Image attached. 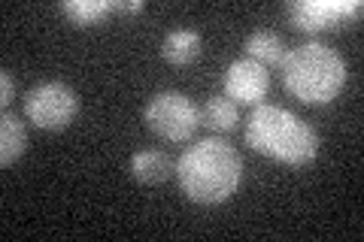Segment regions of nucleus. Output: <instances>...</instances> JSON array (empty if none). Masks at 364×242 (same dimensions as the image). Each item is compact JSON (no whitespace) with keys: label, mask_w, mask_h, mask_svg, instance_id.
<instances>
[{"label":"nucleus","mask_w":364,"mask_h":242,"mask_svg":"<svg viewBox=\"0 0 364 242\" xmlns=\"http://www.w3.org/2000/svg\"><path fill=\"white\" fill-rule=\"evenodd\" d=\"M109 6H112V13H122V16H136L146 9L143 0H109Z\"/></svg>","instance_id":"nucleus-15"},{"label":"nucleus","mask_w":364,"mask_h":242,"mask_svg":"<svg viewBox=\"0 0 364 242\" xmlns=\"http://www.w3.org/2000/svg\"><path fill=\"white\" fill-rule=\"evenodd\" d=\"M243 140L252 152L289 167H306L318 155V133L294 112L273 106V103L252 106L243 128Z\"/></svg>","instance_id":"nucleus-2"},{"label":"nucleus","mask_w":364,"mask_h":242,"mask_svg":"<svg viewBox=\"0 0 364 242\" xmlns=\"http://www.w3.org/2000/svg\"><path fill=\"white\" fill-rule=\"evenodd\" d=\"M176 182L182 194L191 203L219 206L231 200L243 182V158L240 152L222 140V136H207L188 145L176 160Z\"/></svg>","instance_id":"nucleus-1"},{"label":"nucleus","mask_w":364,"mask_h":242,"mask_svg":"<svg viewBox=\"0 0 364 242\" xmlns=\"http://www.w3.org/2000/svg\"><path fill=\"white\" fill-rule=\"evenodd\" d=\"M128 170L136 182H143V185H158V182L170 179L173 160H170L164 152H158V148H140V152L131 155Z\"/></svg>","instance_id":"nucleus-9"},{"label":"nucleus","mask_w":364,"mask_h":242,"mask_svg":"<svg viewBox=\"0 0 364 242\" xmlns=\"http://www.w3.org/2000/svg\"><path fill=\"white\" fill-rule=\"evenodd\" d=\"M200 119L207 121L213 131H219V133H231V131L237 128V121H240V112H237V103H234L231 97L215 94V97H210L207 103H203Z\"/></svg>","instance_id":"nucleus-12"},{"label":"nucleus","mask_w":364,"mask_h":242,"mask_svg":"<svg viewBox=\"0 0 364 242\" xmlns=\"http://www.w3.org/2000/svg\"><path fill=\"white\" fill-rule=\"evenodd\" d=\"M243 52L246 57H252V61H258L264 70H270V67H282V57H286V43H282V37L277 31H252L249 37L243 40Z\"/></svg>","instance_id":"nucleus-10"},{"label":"nucleus","mask_w":364,"mask_h":242,"mask_svg":"<svg viewBox=\"0 0 364 242\" xmlns=\"http://www.w3.org/2000/svg\"><path fill=\"white\" fill-rule=\"evenodd\" d=\"M361 0H291L286 6V16L298 31L318 33L340 25L343 18L361 16Z\"/></svg>","instance_id":"nucleus-6"},{"label":"nucleus","mask_w":364,"mask_h":242,"mask_svg":"<svg viewBox=\"0 0 364 242\" xmlns=\"http://www.w3.org/2000/svg\"><path fill=\"white\" fill-rule=\"evenodd\" d=\"M200 106L182 91H158L143 106V124L164 143H186L200 128Z\"/></svg>","instance_id":"nucleus-4"},{"label":"nucleus","mask_w":364,"mask_h":242,"mask_svg":"<svg viewBox=\"0 0 364 242\" xmlns=\"http://www.w3.org/2000/svg\"><path fill=\"white\" fill-rule=\"evenodd\" d=\"M25 148H28L25 121H21L16 112L4 109V115H0V164L4 167L16 164V160L25 155Z\"/></svg>","instance_id":"nucleus-11"},{"label":"nucleus","mask_w":364,"mask_h":242,"mask_svg":"<svg viewBox=\"0 0 364 242\" xmlns=\"http://www.w3.org/2000/svg\"><path fill=\"white\" fill-rule=\"evenodd\" d=\"M61 13L67 16L70 25L88 28V25H97L100 18H107L112 13V6H109V0H64Z\"/></svg>","instance_id":"nucleus-13"},{"label":"nucleus","mask_w":364,"mask_h":242,"mask_svg":"<svg viewBox=\"0 0 364 242\" xmlns=\"http://www.w3.org/2000/svg\"><path fill=\"white\" fill-rule=\"evenodd\" d=\"M270 88V73L252 57H237L225 67L222 73V91L225 97L234 103H246V106H258Z\"/></svg>","instance_id":"nucleus-7"},{"label":"nucleus","mask_w":364,"mask_h":242,"mask_svg":"<svg viewBox=\"0 0 364 242\" xmlns=\"http://www.w3.org/2000/svg\"><path fill=\"white\" fill-rule=\"evenodd\" d=\"M76 115L79 94L61 79L40 82L25 94V119L40 131H64Z\"/></svg>","instance_id":"nucleus-5"},{"label":"nucleus","mask_w":364,"mask_h":242,"mask_svg":"<svg viewBox=\"0 0 364 242\" xmlns=\"http://www.w3.org/2000/svg\"><path fill=\"white\" fill-rule=\"evenodd\" d=\"M200 49H203L200 31H195V28H176V31H170L164 37L161 57L167 64H173V67H188V64H195L200 57Z\"/></svg>","instance_id":"nucleus-8"},{"label":"nucleus","mask_w":364,"mask_h":242,"mask_svg":"<svg viewBox=\"0 0 364 242\" xmlns=\"http://www.w3.org/2000/svg\"><path fill=\"white\" fill-rule=\"evenodd\" d=\"M13 97H16V79L9 70H0V106L9 109L13 106Z\"/></svg>","instance_id":"nucleus-14"},{"label":"nucleus","mask_w":364,"mask_h":242,"mask_svg":"<svg viewBox=\"0 0 364 242\" xmlns=\"http://www.w3.org/2000/svg\"><path fill=\"white\" fill-rule=\"evenodd\" d=\"M279 70L286 91L306 106H325V103L340 97L349 76L343 55L318 40L289 49Z\"/></svg>","instance_id":"nucleus-3"}]
</instances>
